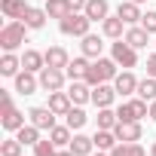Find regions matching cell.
I'll return each instance as SVG.
<instances>
[{"mask_svg":"<svg viewBox=\"0 0 156 156\" xmlns=\"http://www.w3.org/2000/svg\"><path fill=\"white\" fill-rule=\"evenodd\" d=\"M22 43H28V25L12 19L9 25H3V31H0V46H3V52H16Z\"/></svg>","mask_w":156,"mask_h":156,"instance_id":"6da1fadb","label":"cell"},{"mask_svg":"<svg viewBox=\"0 0 156 156\" xmlns=\"http://www.w3.org/2000/svg\"><path fill=\"white\" fill-rule=\"evenodd\" d=\"M116 76V61L113 58H95L89 64V73H86V83L89 86H101L107 80H113Z\"/></svg>","mask_w":156,"mask_h":156,"instance_id":"7a4b0ae2","label":"cell"},{"mask_svg":"<svg viewBox=\"0 0 156 156\" xmlns=\"http://www.w3.org/2000/svg\"><path fill=\"white\" fill-rule=\"evenodd\" d=\"M22 67L31 70V73H37V70L46 67V55L37 52V49H25V55H22Z\"/></svg>","mask_w":156,"mask_h":156,"instance_id":"5bb4252c","label":"cell"},{"mask_svg":"<svg viewBox=\"0 0 156 156\" xmlns=\"http://www.w3.org/2000/svg\"><path fill=\"white\" fill-rule=\"evenodd\" d=\"M67 95H70V101H73V104H86V101H92V89H89V83H86V80H73Z\"/></svg>","mask_w":156,"mask_h":156,"instance_id":"9a60e30c","label":"cell"},{"mask_svg":"<svg viewBox=\"0 0 156 156\" xmlns=\"http://www.w3.org/2000/svg\"><path fill=\"white\" fill-rule=\"evenodd\" d=\"M138 98H144V101H156V76H147V80L138 83Z\"/></svg>","mask_w":156,"mask_h":156,"instance_id":"1f68e13d","label":"cell"},{"mask_svg":"<svg viewBox=\"0 0 156 156\" xmlns=\"http://www.w3.org/2000/svg\"><path fill=\"white\" fill-rule=\"evenodd\" d=\"M83 12H86L92 22H104V19L110 16V3H107V0H89Z\"/></svg>","mask_w":156,"mask_h":156,"instance_id":"2e32d148","label":"cell"},{"mask_svg":"<svg viewBox=\"0 0 156 156\" xmlns=\"http://www.w3.org/2000/svg\"><path fill=\"white\" fill-rule=\"evenodd\" d=\"M9 110H12V95H9L6 89H0V116L9 113Z\"/></svg>","mask_w":156,"mask_h":156,"instance_id":"74e56055","label":"cell"},{"mask_svg":"<svg viewBox=\"0 0 156 156\" xmlns=\"http://www.w3.org/2000/svg\"><path fill=\"white\" fill-rule=\"evenodd\" d=\"M150 156H156V141H153V144H150Z\"/></svg>","mask_w":156,"mask_h":156,"instance_id":"7bdbcfd3","label":"cell"},{"mask_svg":"<svg viewBox=\"0 0 156 156\" xmlns=\"http://www.w3.org/2000/svg\"><path fill=\"white\" fill-rule=\"evenodd\" d=\"M135 3H147V0H135Z\"/></svg>","mask_w":156,"mask_h":156,"instance_id":"f6af8a7d","label":"cell"},{"mask_svg":"<svg viewBox=\"0 0 156 156\" xmlns=\"http://www.w3.org/2000/svg\"><path fill=\"white\" fill-rule=\"evenodd\" d=\"M122 25H126V22H122L119 16H107V19L101 22L104 34H107V37H113V40H119V37H122Z\"/></svg>","mask_w":156,"mask_h":156,"instance_id":"83f0119b","label":"cell"},{"mask_svg":"<svg viewBox=\"0 0 156 156\" xmlns=\"http://www.w3.org/2000/svg\"><path fill=\"white\" fill-rule=\"evenodd\" d=\"M0 9H3L6 19H25L28 3H25V0H0Z\"/></svg>","mask_w":156,"mask_h":156,"instance_id":"ac0fdd59","label":"cell"},{"mask_svg":"<svg viewBox=\"0 0 156 156\" xmlns=\"http://www.w3.org/2000/svg\"><path fill=\"white\" fill-rule=\"evenodd\" d=\"M150 119H156V101H150Z\"/></svg>","mask_w":156,"mask_h":156,"instance_id":"60d3db41","label":"cell"},{"mask_svg":"<svg viewBox=\"0 0 156 156\" xmlns=\"http://www.w3.org/2000/svg\"><path fill=\"white\" fill-rule=\"evenodd\" d=\"M92 147H95V141L86 138V135H73V138H70V150H73L76 156H92Z\"/></svg>","mask_w":156,"mask_h":156,"instance_id":"cb8c5ba5","label":"cell"},{"mask_svg":"<svg viewBox=\"0 0 156 156\" xmlns=\"http://www.w3.org/2000/svg\"><path fill=\"white\" fill-rule=\"evenodd\" d=\"M147 73H150V76H156V52H153V55H147Z\"/></svg>","mask_w":156,"mask_h":156,"instance_id":"ab89813d","label":"cell"},{"mask_svg":"<svg viewBox=\"0 0 156 156\" xmlns=\"http://www.w3.org/2000/svg\"><path fill=\"white\" fill-rule=\"evenodd\" d=\"M89 64H92V61H86V55H83V58H73V61L67 64V70H64V73L70 76V80H86Z\"/></svg>","mask_w":156,"mask_h":156,"instance_id":"603a6c76","label":"cell"},{"mask_svg":"<svg viewBox=\"0 0 156 156\" xmlns=\"http://www.w3.org/2000/svg\"><path fill=\"white\" fill-rule=\"evenodd\" d=\"M80 46H83V55H86V58H101V49H104L101 37H95V34H86Z\"/></svg>","mask_w":156,"mask_h":156,"instance_id":"d6986e66","label":"cell"},{"mask_svg":"<svg viewBox=\"0 0 156 156\" xmlns=\"http://www.w3.org/2000/svg\"><path fill=\"white\" fill-rule=\"evenodd\" d=\"M49 138L55 147H70V126H55L49 129Z\"/></svg>","mask_w":156,"mask_h":156,"instance_id":"f546056e","label":"cell"},{"mask_svg":"<svg viewBox=\"0 0 156 156\" xmlns=\"http://www.w3.org/2000/svg\"><path fill=\"white\" fill-rule=\"evenodd\" d=\"M46 19H49V16H46V9H37V6H28V12H25V25H28V28H34V31H37V28H43V25H46Z\"/></svg>","mask_w":156,"mask_h":156,"instance_id":"4316f807","label":"cell"},{"mask_svg":"<svg viewBox=\"0 0 156 156\" xmlns=\"http://www.w3.org/2000/svg\"><path fill=\"white\" fill-rule=\"evenodd\" d=\"M19 67H22V58L16 52H3V58H0V73L3 76H16Z\"/></svg>","mask_w":156,"mask_h":156,"instance_id":"7402d4cb","label":"cell"},{"mask_svg":"<svg viewBox=\"0 0 156 156\" xmlns=\"http://www.w3.org/2000/svg\"><path fill=\"white\" fill-rule=\"evenodd\" d=\"M141 28H144L147 34H156V12H153V9H147V12L141 16Z\"/></svg>","mask_w":156,"mask_h":156,"instance_id":"8d00e7d4","label":"cell"},{"mask_svg":"<svg viewBox=\"0 0 156 156\" xmlns=\"http://www.w3.org/2000/svg\"><path fill=\"white\" fill-rule=\"evenodd\" d=\"M16 138H19L25 147H28V144H37V141H40V129H37L34 122H31V126H22V129L16 132Z\"/></svg>","mask_w":156,"mask_h":156,"instance_id":"836d02e7","label":"cell"},{"mask_svg":"<svg viewBox=\"0 0 156 156\" xmlns=\"http://www.w3.org/2000/svg\"><path fill=\"white\" fill-rule=\"evenodd\" d=\"M113 98H116V89H113V86H107V83L92 86V104H95V107H110Z\"/></svg>","mask_w":156,"mask_h":156,"instance_id":"ba28073f","label":"cell"},{"mask_svg":"<svg viewBox=\"0 0 156 156\" xmlns=\"http://www.w3.org/2000/svg\"><path fill=\"white\" fill-rule=\"evenodd\" d=\"M116 122H119V116L110 110V107H98V129H116Z\"/></svg>","mask_w":156,"mask_h":156,"instance_id":"d6a6232c","label":"cell"},{"mask_svg":"<svg viewBox=\"0 0 156 156\" xmlns=\"http://www.w3.org/2000/svg\"><path fill=\"white\" fill-rule=\"evenodd\" d=\"M110 156H147V153H144V147H141L138 141H119V144L110 150Z\"/></svg>","mask_w":156,"mask_h":156,"instance_id":"44dd1931","label":"cell"},{"mask_svg":"<svg viewBox=\"0 0 156 156\" xmlns=\"http://www.w3.org/2000/svg\"><path fill=\"white\" fill-rule=\"evenodd\" d=\"M34 156H58V153H55V144H52V138H46V141H37V144H34Z\"/></svg>","mask_w":156,"mask_h":156,"instance_id":"d590c367","label":"cell"},{"mask_svg":"<svg viewBox=\"0 0 156 156\" xmlns=\"http://www.w3.org/2000/svg\"><path fill=\"white\" fill-rule=\"evenodd\" d=\"M46 16L49 19H67L70 16V6H67V0H46Z\"/></svg>","mask_w":156,"mask_h":156,"instance_id":"d4e9b609","label":"cell"},{"mask_svg":"<svg viewBox=\"0 0 156 156\" xmlns=\"http://www.w3.org/2000/svg\"><path fill=\"white\" fill-rule=\"evenodd\" d=\"M37 86H40V80H37L31 70L16 73V92H19V95H34V92H37Z\"/></svg>","mask_w":156,"mask_h":156,"instance_id":"8fae6325","label":"cell"},{"mask_svg":"<svg viewBox=\"0 0 156 156\" xmlns=\"http://www.w3.org/2000/svg\"><path fill=\"white\" fill-rule=\"evenodd\" d=\"M110 58H113L116 64H122V67H135V61H138L135 46H129L126 40H116V43L110 46Z\"/></svg>","mask_w":156,"mask_h":156,"instance_id":"5b68a950","label":"cell"},{"mask_svg":"<svg viewBox=\"0 0 156 156\" xmlns=\"http://www.w3.org/2000/svg\"><path fill=\"white\" fill-rule=\"evenodd\" d=\"M147 37H150V34H147L144 28H129V31H126V43L135 46V49H144V46H147Z\"/></svg>","mask_w":156,"mask_h":156,"instance_id":"f1b7e54d","label":"cell"},{"mask_svg":"<svg viewBox=\"0 0 156 156\" xmlns=\"http://www.w3.org/2000/svg\"><path fill=\"white\" fill-rule=\"evenodd\" d=\"M64 116H67V126H70V129H76V132H80V129L86 126V119H89V116H86V110H83L80 104H76V107H70Z\"/></svg>","mask_w":156,"mask_h":156,"instance_id":"4dcf8cb0","label":"cell"},{"mask_svg":"<svg viewBox=\"0 0 156 156\" xmlns=\"http://www.w3.org/2000/svg\"><path fill=\"white\" fill-rule=\"evenodd\" d=\"M92 141H95V147H98V150H107V153H110V150H113V147L119 144V138H116V135H113L110 129H98Z\"/></svg>","mask_w":156,"mask_h":156,"instance_id":"ffe728a7","label":"cell"},{"mask_svg":"<svg viewBox=\"0 0 156 156\" xmlns=\"http://www.w3.org/2000/svg\"><path fill=\"white\" fill-rule=\"evenodd\" d=\"M113 135L119 141H141V122H129V119H119Z\"/></svg>","mask_w":156,"mask_h":156,"instance_id":"30bf717a","label":"cell"},{"mask_svg":"<svg viewBox=\"0 0 156 156\" xmlns=\"http://www.w3.org/2000/svg\"><path fill=\"white\" fill-rule=\"evenodd\" d=\"M86 3H89V0H67L70 12H80V9H86Z\"/></svg>","mask_w":156,"mask_h":156,"instance_id":"f35d334b","label":"cell"},{"mask_svg":"<svg viewBox=\"0 0 156 156\" xmlns=\"http://www.w3.org/2000/svg\"><path fill=\"white\" fill-rule=\"evenodd\" d=\"M22 150H25V144L19 138H6L0 144V156H22Z\"/></svg>","mask_w":156,"mask_h":156,"instance_id":"e575fe53","label":"cell"},{"mask_svg":"<svg viewBox=\"0 0 156 156\" xmlns=\"http://www.w3.org/2000/svg\"><path fill=\"white\" fill-rule=\"evenodd\" d=\"M55 116H64L70 107H73V101H70V95L67 92H49V104H46Z\"/></svg>","mask_w":156,"mask_h":156,"instance_id":"9c48e42d","label":"cell"},{"mask_svg":"<svg viewBox=\"0 0 156 156\" xmlns=\"http://www.w3.org/2000/svg\"><path fill=\"white\" fill-rule=\"evenodd\" d=\"M116 116H119V119H129V122H141L144 116H150V107H147V101H144V98H132V101L119 104Z\"/></svg>","mask_w":156,"mask_h":156,"instance_id":"277c9868","label":"cell"},{"mask_svg":"<svg viewBox=\"0 0 156 156\" xmlns=\"http://www.w3.org/2000/svg\"><path fill=\"white\" fill-rule=\"evenodd\" d=\"M89 25H92V19L83 12H70L67 19H61L58 22V28H61V34H67V37H86L89 34Z\"/></svg>","mask_w":156,"mask_h":156,"instance_id":"3957f363","label":"cell"},{"mask_svg":"<svg viewBox=\"0 0 156 156\" xmlns=\"http://www.w3.org/2000/svg\"><path fill=\"white\" fill-rule=\"evenodd\" d=\"M64 70L61 67H43L40 70V89H46V92H58L61 86H64Z\"/></svg>","mask_w":156,"mask_h":156,"instance_id":"8992f818","label":"cell"},{"mask_svg":"<svg viewBox=\"0 0 156 156\" xmlns=\"http://www.w3.org/2000/svg\"><path fill=\"white\" fill-rule=\"evenodd\" d=\"M0 126H3L6 132H19V129L25 126V113H19V110L12 107L9 113H3V116H0Z\"/></svg>","mask_w":156,"mask_h":156,"instance_id":"484cf974","label":"cell"},{"mask_svg":"<svg viewBox=\"0 0 156 156\" xmlns=\"http://www.w3.org/2000/svg\"><path fill=\"white\" fill-rule=\"evenodd\" d=\"M58 156H76V153H73V150H70V147H67V150H61V153H58Z\"/></svg>","mask_w":156,"mask_h":156,"instance_id":"b9f144b4","label":"cell"},{"mask_svg":"<svg viewBox=\"0 0 156 156\" xmlns=\"http://www.w3.org/2000/svg\"><path fill=\"white\" fill-rule=\"evenodd\" d=\"M113 89H116V95H138V80H135V73L129 67L113 76Z\"/></svg>","mask_w":156,"mask_h":156,"instance_id":"52a82bcc","label":"cell"},{"mask_svg":"<svg viewBox=\"0 0 156 156\" xmlns=\"http://www.w3.org/2000/svg\"><path fill=\"white\" fill-rule=\"evenodd\" d=\"M116 16H119L126 25L141 22V9H138V3H135V0H126V3H119V6H116Z\"/></svg>","mask_w":156,"mask_h":156,"instance_id":"e0dca14e","label":"cell"},{"mask_svg":"<svg viewBox=\"0 0 156 156\" xmlns=\"http://www.w3.org/2000/svg\"><path fill=\"white\" fill-rule=\"evenodd\" d=\"M31 122L37 126V129H55V113L49 110V107H31Z\"/></svg>","mask_w":156,"mask_h":156,"instance_id":"7c38bea8","label":"cell"},{"mask_svg":"<svg viewBox=\"0 0 156 156\" xmlns=\"http://www.w3.org/2000/svg\"><path fill=\"white\" fill-rule=\"evenodd\" d=\"M43 55H46V67H61V70H64V67L70 64V55H67L61 46H49Z\"/></svg>","mask_w":156,"mask_h":156,"instance_id":"4fadbf2b","label":"cell"},{"mask_svg":"<svg viewBox=\"0 0 156 156\" xmlns=\"http://www.w3.org/2000/svg\"><path fill=\"white\" fill-rule=\"evenodd\" d=\"M95 156H110V153H107V150H101V153H95Z\"/></svg>","mask_w":156,"mask_h":156,"instance_id":"ee69618b","label":"cell"}]
</instances>
